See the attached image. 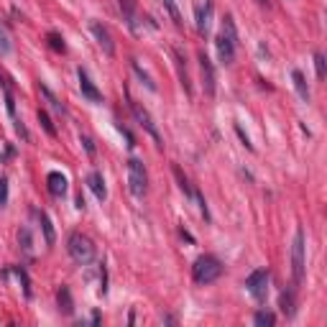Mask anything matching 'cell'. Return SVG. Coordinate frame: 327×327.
<instances>
[{
	"label": "cell",
	"mask_w": 327,
	"mask_h": 327,
	"mask_svg": "<svg viewBox=\"0 0 327 327\" xmlns=\"http://www.w3.org/2000/svg\"><path fill=\"white\" fill-rule=\"evenodd\" d=\"M67 250H69V256L75 263L80 266H87V263H92L95 261V243L87 238V235L82 233H72L69 235V243H67Z\"/></svg>",
	"instance_id": "1"
},
{
	"label": "cell",
	"mask_w": 327,
	"mask_h": 327,
	"mask_svg": "<svg viewBox=\"0 0 327 327\" xmlns=\"http://www.w3.org/2000/svg\"><path fill=\"white\" fill-rule=\"evenodd\" d=\"M223 276V263L215 256H199L192 266V279L197 284H212Z\"/></svg>",
	"instance_id": "2"
},
{
	"label": "cell",
	"mask_w": 327,
	"mask_h": 327,
	"mask_svg": "<svg viewBox=\"0 0 327 327\" xmlns=\"http://www.w3.org/2000/svg\"><path fill=\"white\" fill-rule=\"evenodd\" d=\"M128 189L138 199L149 192V174L141 159H128Z\"/></svg>",
	"instance_id": "3"
},
{
	"label": "cell",
	"mask_w": 327,
	"mask_h": 327,
	"mask_svg": "<svg viewBox=\"0 0 327 327\" xmlns=\"http://www.w3.org/2000/svg\"><path fill=\"white\" fill-rule=\"evenodd\" d=\"M131 113H133L136 123H138L141 128L154 138L156 146H159V149H164V138H161V133H159V125L154 123V118H151V113L146 110V107H143L141 102H136V100H131Z\"/></svg>",
	"instance_id": "4"
},
{
	"label": "cell",
	"mask_w": 327,
	"mask_h": 327,
	"mask_svg": "<svg viewBox=\"0 0 327 327\" xmlns=\"http://www.w3.org/2000/svg\"><path fill=\"white\" fill-rule=\"evenodd\" d=\"M292 279L294 286H302L304 281V230L297 228L294 243H292Z\"/></svg>",
	"instance_id": "5"
},
{
	"label": "cell",
	"mask_w": 327,
	"mask_h": 327,
	"mask_svg": "<svg viewBox=\"0 0 327 327\" xmlns=\"http://www.w3.org/2000/svg\"><path fill=\"white\" fill-rule=\"evenodd\" d=\"M268 279H271L268 268H256V271H253V274L245 279L248 294L256 299V302H266V297H268Z\"/></svg>",
	"instance_id": "6"
},
{
	"label": "cell",
	"mask_w": 327,
	"mask_h": 327,
	"mask_svg": "<svg viewBox=\"0 0 327 327\" xmlns=\"http://www.w3.org/2000/svg\"><path fill=\"white\" fill-rule=\"evenodd\" d=\"M89 31H92V36L97 39V44H100V49L107 54V57H115V44H113V36H110V31H107L100 21H89Z\"/></svg>",
	"instance_id": "7"
},
{
	"label": "cell",
	"mask_w": 327,
	"mask_h": 327,
	"mask_svg": "<svg viewBox=\"0 0 327 327\" xmlns=\"http://www.w3.org/2000/svg\"><path fill=\"white\" fill-rule=\"evenodd\" d=\"M215 46H217V57H220V62H223L225 67H230V64L235 62V49H238V44H233L228 36L220 31V36L215 39Z\"/></svg>",
	"instance_id": "8"
},
{
	"label": "cell",
	"mask_w": 327,
	"mask_h": 327,
	"mask_svg": "<svg viewBox=\"0 0 327 327\" xmlns=\"http://www.w3.org/2000/svg\"><path fill=\"white\" fill-rule=\"evenodd\" d=\"M199 72H202V84H205V92L212 97L215 95V67L212 62L207 59V54L205 51H199Z\"/></svg>",
	"instance_id": "9"
},
{
	"label": "cell",
	"mask_w": 327,
	"mask_h": 327,
	"mask_svg": "<svg viewBox=\"0 0 327 327\" xmlns=\"http://www.w3.org/2000/svg\"><path fill=\"white\" fill-rule=\"evenodd\" d=\"M212 10H215V3H212V0H205V5H197L194 18H197V31L202 33V36L210 33V26H212Z\"/></svg>",
	"instance_id": "10"
},
{
	"label": "cell",
	"mask_w": 327,
	"mask_h": 327,
	"mask_svg": "<svg viewBox=\"0 0 327 327\" xmlns=\"http://www.w3.org/2000/svg\"><path fill=\"white\" fill-rule=\"evenodd\" d=\"M77 77H80V89H82V97H87L89 102H102V95H100V89L95 87V82L87 77V72L84 69H77Z\"/></svg>",
	"instance_id": "11"
},
{
	"label": "cell",
	"mask_w": 327,
	"mask_h": 327,
	"mask_svg": "<svg viewBox=\"0 0 327 327\" xmlns=\"http://www.w3.org/2000/svg\"><path fill=\"white\" fill-rule=\"evenodd\" d=\"M120 3V13H123V21L133 33H141V26H138V13H136V0H118Z\"/></svg>",
	"instance_id": "12"
},
{
	"label": "cell",
	"mask_w": 327,
	"mask_h": 327,
	"mask_svg": "<svg viewBox=\"0 0 327 327\" xmlns=\"http://www.w3.org/2000/svg\"><path fill=\"white\" fill-rule=\"evenodd\" d=\"M46 184H49V192L54 197H64L67 194V176L62 171H51L46 176Z\"/></svg>",
	"instance_id": "13"
},
{
	"label": "cell",
	"mask_w": 327,
	"mask_h": 327,
	"mask_svg": "<svg viewBox=\"0 0 327 327\" xmlns=\"http://www.w3.org/2000/svg\"><path fill=\"white\" fill-rule=\"evenodd\" d=\"M87 184H89V189H92V194L100 199V202H102V199L107 197V189H105V179H102V174L95 169V171H89V176H87Z\"/></svg>",
	"instance_id": "14"
},
{
	"label": "cell",
	"mask_w": 327,
	"mask_h": 327,
	"mask_svg": "<svg viewBox=\"0 0 327 327\" xmlns=\"http://www.w3.org/2000/svg\"><path fill=\"white\" fill-rule=\"evenodd\" d=\"M36 217H39V225H41V230H44V243L51 248L54 243H57V233H54V225H51V220H49V215L36 210Z\"/></svg>",
	"instance_id": "15"
},
{
	"label": "cell",
	"mask_w": 327,
	"mask_h": 327,
	"mask_svg": "<svg viewBox=\"0 0 327 327\" xmlns=\"http://www.w3.org/2000/svg\"><path fill=\"white\" fill-rule=\"evenodd\" d=\"M279 307L286 317H294L297 315V302H294V289H284L281 297H279Z\"/></svg>",
	"instance_id": "16"
},
{
	"label": "cell",
	"mask_w": 327,
	"mask_h": 327,
	"mask_svg": "<svg viewBox=\"0 0 327 327\" xmlns=\"http://www.w3.org/2000/svg\"><path fill=\"white\" fill-rule=\"evenodd\" d=\"M57 302H59V310H62L64 315H75V299H72L69 286H62V289H59Z\"/></svg>",
	"instance_id": "17"
},
{
	"label": "cell",
	"mask_w": 327,
	"mask_h": 327,
	"mask_svg": "<svg viewBox=\"0 0 327 327\" xmlns=\"http://www.w3.org/2000/svg\"><path fill=\"white\" fill-rule=\"evenodd\" d=\"M292 80H294V89H297V95L304 100V102H310V87H307V80L299 69L292 72Z\"/></svg>",
	"instance_id": "18"
},
{
	"label": "cell",
	"mask_w": 327,
	"mask_h": 327,
	"mask_svg": "<svg viewBox=\"0 0 327 327\" xmlns=\"http://www.w3.org/2000/svg\"><path fill=\"white\" fill-rule=\"evenodd\" d=\"M174 59H176V69H179V80H181L187 92L192 95V84H189V77H187V64H184V57H181L179 49H174Z\"/></svg>",
	"instance_id": "19"
},
{
	"label": "cell",
	"mask_w": 327,
	"mask_h": 327,
	"mask_svg": "<svg viewBox=\"0 0 327 327\" xmlns=\"http://www.w3.org/2000/svg\"><path fill=\"white\" fill-rule=\"evenodd\" d=\"M39 92H41V95L46 97V102H49V105H51V107H54V110H57L59 115H67V107H64V105L59 102V97L54 95V92H51V89H49L46 84H39Z\"/></svg>",
	"instance_id": "20"
},
{
	"label": "cell",
	"mask_w": 327,
	"mask_h": 327,
	"mask_svg": "<svg viewBox=\"0 0 327 327\" xmlns=\"http://www.w3.org/2000/svg\"><path fill=\"white\" fill-rule=\"evenodd\" d=\"M131 67H133V72H136V75H138V80L143 82V84H146L149 89H151V92H156V82L149 77V72L146 69H143L141 64H138V59H131Z\"/></svg>",
	"instance_id": "21"
},
{
	"label": "cell",
	"mask_w": 327,
	"mask_h": 327,
	"mask_svg": "<svg viewBox=\"0 0 327 327\" xmlns=\"http://www.w3.org/2000/svg\"><path fill=\"white\" fill-rule=\"evenodd\" d=\"M18 243H21L26 256H31V253H33V241H31V230L28 228H21V233H18Z\"/></svg>",
	"instance_id": "22"
},
{
	"label": "cell",
	"mask_w": 327,
	"mask_h": 327,
	"mask_svg": "<svg viewBox=\"0 0 327 327\" xmlns=\"http://www.w3.org/2000/svg\"><path fill=\"white\" fill-rule=\"evenodd\" d=\"M223 33L228 36V39L233 44H238V31H235V21H233V15H225V21H223Z\"/></svg>",
	"instance_id": "23"
},
{
	"label": "cell",
	"mask_w": 327,
	"mask_h": 327,
	"mask_svg": "<svg viewBox=\"0 0 327 327\" xmlns=\"http://www.w3.org/2000/svg\"><path fill=\"white\" fill-rule=\"evenodd\" d=\"M174 176H176V181H179V189L184 192V197H194V189L189 187V181H187V176L181 174V169L179 166H174Z\"/></svg>",
	"instance_id": "24"
},
{
	"label": "cell",
	"mask_w": 327,
	"mask_h": 327,
	"mask_svg": "<svg viewBox=\"0 0 327 327\" xmlns=\"http://www.w3.org/2000/svg\"><path fill=\"white\" fill-rule=\"evenodd\" d=\"M253 322H256L258 327H271V325L276 322V317L271 315V312H266V310H258V312H256V317H253Z\"/></svg>",
	"instance_id": "25"
},
{
	"label": "cell",
	"mask_w": 327,
	"mask_h": 327,
	"mask_svg": "<svg viewBox=\"0 0 327 327\" xmlns=\"http://www.w3.org/2000/svg\"><path fill=\"white\" fill-rule=\"evenodd\" d=\"M39 123H41V128H44L51 138H57V128H54V123H51V118H49L46 110H39Z\"/></svg>",
	"instance_id": "26"
},
{
	"label": "cell",
	"mask_w": 327,
	"mask_h": 327,
	"mask_svg": "<svg viewBox=\"0 0 327 327\" xmlns=\"http://www.w3.org/2000/svg\"><path fill=\"white\" fill-rule=\"evenodd\" d=\"M15 276H18V281H21V286H23V294L31 297V281H28L26 268H23V266H15Z\"/></svg>",
	"instance_id": "27"
},
{
	"label": "cell",
	"mask_w": 327,
	"mask_h": 327,
	"mask_svg": "<svg viewBox=\"0 0 327 327\" xmlns=\"http://www.w3.org/2000/svg\"><path fill=\"white\" fill-rule=\"evenodd\" d=\"M46 39H49V46H51L54 51H59V54H64V49H67V46H64V39H62V36H59L57 31H51V33L46 36Z\"/></svg>",
	"instance_id": "28"
},
{
	"label": "cell",
	"mask_w": 327,
	"mask_h": 327,
	"mask_svg": "<svg viewBox=\"0 0 327 327\" xmlns=\"http://www.w3.org/2000/svg\"><path fill=\"white\" fill-rule=\"evenodd\" d=\"M315 69H317V77L325 80L327 67H325V54H322V51H315Z\"/></svg>",
	"instance_id": "29"
},
{
	"label": "cell",
	"mask_w": 327,
	"mask_h": 327,
	"mask_svg": "<svg viewBox=\"0 0 327 327\" xmlns=\"http://www.w3.org/2000/svg\"><path fill=\"white\" fill-rule=\"evenodd\" d=\"M0 54H3V57L10 54V36H8V31L3 26H0Z\"/></svg>",
	"instance_id": "30"
},
{
	"label": "cell",
	"mask_w": 327,
	"mask_h": 327,
	"mask_svg": "<svg viewBox=\"0 0 327 327\" xmlns=\"http://www.w3.org/2000/svg\"><path fill=\"white\" fill-rule=\"evenodd\" d=\"M164 5H166L169 15L174 18V23H176V26H181V15H179V8H176V3H174V0H164Z\"/></svg>",
	"instance_id": "31"
},
{
	"label": "cell",
	"mask_w": 327,
	"mask_h": 327,
	"mask_svg": "<svg viewBox=\"0 0 327 327\" xmlns=\"http://www.w3.org/2000/svg\"><path fill=\"white\" fill-rule=\"evenodd\" d=\"M194 197H197V202H199V212H202V217H205V220H210V210H207V202H205L202 192H194Z\"/></svg>",
	"instance_id": "32"
},
{
	"label": "cell",
	"mask_w": 327,
	"mask_h": 327,
	"mask_svg": "<svg viewBox=\"0 0 327 327\" xmlns=\"http://www.w3.org/2000/svg\"><path fill=\"white\" fill-rule=\"evenodd\" d=\"M8 205V179H0V207Z\"/></svg>",
	"instance_id": "33"
},
{
	"label": "cell",
	"mask_w": 327,
	"mask_h": 327,
	"mask_svg": "<svg viewBox=\"0 0 327 327\" xmlns=\"http://www.w3.org/2000/svg\"><path fill=\"white\" fill-rule=\"evenodd\" d=\"M235 133H238V136H241V141H243V146H245L248 151H253V143H250V138L245 136V131L241 128V125H235Z\"/></svg>",
	"instance_id": "34"
},
{
	"label": "cell",
	"mask_w": 327,
	"mask_h": 327,
	"mask_svg": "<svg viewBox=\"0 0 327 327\" xmlns=\"http://www.w3.org/2000/svg\"><path fill=\"white\" fill-rule=\"evenodd\" d=\"M15 133H18V136H21L23 141H31V136H28V131H26V125H23L21 120H18V123H15Z\"/></svg>",
	"instance_id": "35"
},
{
	"label": "cell",
	"mask_w": 327,
	"mask_h": 327,
	"mask_svg": "<svg viewBox=\"0 0 327 327\" xmlns=\"http://www.w3.org/2000/svg\"><path fill=\"white\" fill-rule=\"evenodd\" d=\"M82 143H84L87 154H89V156H95V143H92V138H89V136H82Z\"/></svg>",
	"instance_id": "36"
},
{
	"label": "cell",
	"mask_w": 327,
	"mask_h": 327,
	"mask_svg": "<svg viewBox=\"0 0 327 327\" xmlns=\"http://www.w3.org/2000/svg\"><path fill=\"white\" fill-rule=\"evenodd\" d=\"M5 105H8V113L15 115V102H13V95L8 92V89H5Z\"/></svg>",
	"instance_id": "37"
},
{
	"label": "cell",
	"mask_w": 327,
	"mask_h": 327,
	"mask_svg": "<svg viewBox=\"0 0 327 327\" xmlns=\"http://www.w3.org/2000/svg\"><path fill=\"white\" fill-rule=\"evenodd\" d=\"M77 207H80V210H84V197H82V194L77 197Z\"/></svg>",
	"instance_id": "38"
},
{
	"label": "cell",
	"mask_w": 327,
	"mask_h": 327,
	"mask_svg": "<svg viewBox=\"0 0 327 327\" xmlns=\"http://www.w3.org/2000/svg\"><path fill=\"white\" fill-rule=\"evenodd\" d=\"M258 5H266V8H268V0H258Z\"/></svg>",
	"instance_id": "39"
},
{
	"label": "cell",
	"mask_w": 327,
	"mask_h": 327,
	"mask_svg": "<svg viewBox=\"0 0 327 327\" xmlns=\"http://www.w3.org/2000/svg\"><path fill=\"white\" fill-rule=\"evenodd\" d=\"M0 87H3V89H5V82H3V77H0Z\"/></svg>",
	"instance_id": "40"
}]
</instances>
